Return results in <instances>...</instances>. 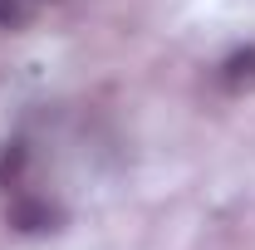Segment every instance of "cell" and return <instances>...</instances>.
<instances>
[{
  "mask_svg": "<svg viewBox=\"0 0 255 250\" xmlns=\"http://www.w3.org/2000/svg\"><path fill=\"white\" fill-rule=\"evenodd\" d=\"M221 84L231 89V94H251L255 89V44H246V49H231L221 64Z\"/></svg>",
  "mask_w": 255,
  "mask_h": 250,
  "instance_id": "cell-2",
  "label": "cell"
},
{
  "mask_svg": "<svg viewBox=\"0 0 255 250\" xmlns=\"http://www.w3.org/2000/svg\"><path fill=\"white\" fill-rule=\"evenodd\" d=\"M25 172V142H0V187H15Z\"/></svg>",
  "mask_w": 255,
  "mask_h": 250,
  "instance_id": "cell-3",
  "label": "cell"
},
{
  "mask_svg": "<svg viewBox=\"0 0 255 250\" xmlns=\"http://www.w3.org/2000/svg\"><path fill=\"white\" fill-rule=\"evenodd\" d=\"M34 15V0H0V30H25Z\"/></svg>",
  "mask_w": 255,
  "mask_h": 250,
  "instance_id": "cell-4",
  "label": "cell"
},
{
  "mask_svg": "<svg viewBox=\"0 0 255 250\" xmlns=\"http://www.w3.org/2000/svg\"><path fill=\"white\" fill-rule=\"evenodd\" d=\"M5 221H10L15 231H25V236H39V231H54V226H59V211H54L44 196H15V201L5 206Z\"/></svg>",
  "mask_w": 255,
  "mask_h": 250,
  "instance_id": "cell-1",
  "label": "cell"
}]
</instances>
